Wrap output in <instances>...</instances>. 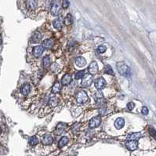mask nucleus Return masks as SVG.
I'll return each instance as SVG.
<instances>
[{
    "label": "nucleus",
    "instance_id": "2",
    "mask_svg": "<svg viewBox=\"0 0 156 156\" xmlns=\"http://www.w3.org/2000/svg\"><path fill=\"white\" fill-rule=\"evenodd\" d=\"M76 102L78 104H85L86 102H88L89 100V97L87 95V93L83 91V90H80L78 92V93L76 94Z\"/></svg>",
    "mask_w": 156,
    "mask_h": 156
},
{
    "label": "nucleus",
    "instance_id": "13",
    "mask_svg": "<svg viewBox=\"0 0 156 156\" xmlns=\"http://www.w3.org/2000/svg\"><path fill=\"white\" fill-rule=\"evenodd\" d=\"M114 125L116 129H121L125 125V120L123 118H118L114 122Z\"/></svg>",
    "mask_w": 156,
    "mask_h": 156
},
{
    "label": "nucleus",
    "instance_id": "9",
    "mask_svg": "<svg viewBox=\"0 0 156 156\" xmlns=\"http://www.w3.org/2000/svg\"><path fill=\"white\" fill-rule=\"evenodd\" d=\"M88 71L90 75H95L98 71V65L96 61H93L90 63L88 68Z\"/></svg>",
    "mask_w": 156,
    "mask_h": 156
},
{
    "label": "nucleus",
    "instance_id": "18",
    "mask_svg": "<svg viewBox=\"0 0 156 156\" xmlns=\"http://www.w3.org/2000/svg\"><path fill=\"white\" fill-rule=\"evenodd\" d=\"M140 137H141L140 133H130L129 135H128L127 140H136V141H137Z\"/></svg>",
    "mask_w": 156,
    "mask_h": 156
},
{
    "label": "nucleus",
    "instance_id": "35",
    "mask_svg": "<svg viewBox=\"0 0 156 156\" xmlns=\"http://www.w3.org/2000/svg\"><path fill=\"white\" fill-rule=\"evenodd\" d=\"M1 42H2V40H1V37H0V43H1Z\"/></svg>",
    "mask_w": 156,
    "mask_h": 156
},
{
    "label": "nucleus",
    "instance_id": "4",
    "mask_svg": "<svg viewBox=\"0 0 156 156\" xmlns=\"http://www.w3.org/2000/svg\"><path fill=\"white\" fill-rule=\"evenodd\" d=\"M101 123V117L100 115L98 116H96L94 118H93L90 121H89V126L90 129H94V128H97L98 127Z\"/></svg>",
    "mask_w": 156,
    "mask_h": 156
},
{
    "label": "nucleus",
    "instance_id": "15",
    "mask_svg": "<svg viewBox=\"0 0 156 156\" xmlns=\"http://www.w3.org/2000/svg\"><path fill=\"white\" fill-rule=\"evenodd\" d=\"M21 94L24 95V96L28 95V94L30 93V92H31V86H30L28 83L24 84L23 86L21 87Z\"/></svg>",
    "mask_w": 156,
    "mask_h": 156
},
{
    "label": "nucleus",
    "instance_id": "32",
    "mask_svg": "<svg viewBox=\"0 0 156 156\" xmlns=\"http://www.w3.org/2000/svg\"><path fill=\"white\" fill-rule=\"evenodd\" d=\"M148 112H149V111H148V108H147V107H142V110H141L142 115H147L148 114Z\"/></svg>",
    "mask_w": 156,
    "mask_h": 156
},
{
    "label": "nucleus",
    "instance_id": "17",
    "mask_svg": "<svg viewBox=\"0 0 156 156\" xmlns=\"http://www.w3.org/2000/svg\"><path fill=\"white\" fill-rule=\"evenodd\" d=\"M75 64L78 67L82 68L86 65V61L84 57H79L75 59Z\"/></svg>",
    "mask_w": 156,
    "mask_h": 156
},
{
    "label": "nucleus",
    "instance_id": "26",
    "mask_svg": "<svg viewBox=\"0 0 156 156\" xmlns=\"http://www.w3.org/2000/svg\"><path fill=\"white\" fill-rule=\"evenodd\" d=\"M29 143L31 146H35L39 143V138L36 136H33L29 139Z\"/></svg>",
    "mask_w": 156,
    "mask_h": 156
},
{
    "label": "nucleus",
    "instance_id": "8",
    "mask_svg": "<svg viewBox=\"0 0 156 156\" xmlns=\"http://www.w3.org/2000/svg\"><path fill=\"white\" fill-rule=\"evenodd\" d=\"M44 52V48L43 47V46H36L35 47H34L32 53L33 56L36 58H39Z\"/></svg>",
    "mask_w": 156,
    "mask_h": 156
},
{
    "label": "nucleus",
    "instance_id": "33",
    "mask_svg": "<svg viewBox=\"0 0 156 156\" xmlns=\"http://www.w3.org/2000/svg\"><path fill=\"white\" fill-rule=\"evenodd\" d=\"M106 107H101L100 109H99V113H100V115H104L105 113H106Z\"/></svg>",
    "mask_w": 156,
    "mask_h": 156
},
{
    "label": "nucleus",
    "instance_id": "11",
    "mask_svg": "<svg viewBox=\"0 0 156 156\" xmlns=\"http://www.w3.org/2000/svg\"><path fill=\"white\" fill-rule=\"evenodd\" d=\"M53 142V137L50 134H46L43 136L42 143L43 145H50Z\"/></svg>",
    "mask_w": 156,
    "mask_h": 156
},
{
    "label": "nucleus",
    "instance_id": "3",
    "mask_svg": "<svg viewBox=\"0 0 156 156\" xmlns=\"http://www.w3.org/2000/svg\"><path fill=\"white\" fill-rule=\"evenodd\" d=\"M50 12H51L53 16H58L61 14V4L58 0L57 1H55L53 3V5L51 7Z\"/></svg>",
    "mask_w": 156,
    "mask_h": 156
},
{
    "label": "nucleus",
    "instance_id": "7",
    "mask_svg": "<svg viewBox=\"0 0 156 156\" xmlns=\"http://www.w3.org/2000/svg\"><path fill=\"white\" fill-rule=\"evenodd\" d=\"M53 27L57 29V30H61L64 25V19L62 17H59L58 18H57L56 20H54L53 23Z\"/></svg>",
    "mask_w": 156,
    "mask_h": 156
},
{
    "label": "nucleus",
    "instance_id": "14",
    "mask_svg": "<svg viewBox=\"0 0 156 156\" xmlns=\"http://www.w3.org/2000/svg\"><path fill=\"white\" fill-rule=\"evenodd\" d=\"M71 82V75L69 74V73L65 74L63 76L62 79H61V84L64 85V86H67V85L70 84Z\"/></svg>",
    "mask_w": 156,
    "mask_h": 156
},
{
    "label": "nucleus",
    "instance_id": "6",
    "mask_svg": "<svg viewBox=\"0 0 156 156\" xmlns=\"http://www.w3.org/2000/svg\"><path fill=\"white\" fill-rule=\"evenodd\" d=\"M106 80L103 78V77H100L98 79H97L95 80V82H94V85H95V87L98 89V90H100L102 89H104L106 86Z\"/></svg>",
    "mask_w": 156,
    "mask_h": 156
},
{
    "label": "nucleus",
    "instance_id": "31",
    "mask_svg": "<svg viewBox=\"0 0 156 156\" xmlns=\"http://www.w3.org/2000/svg\"><path fill=\"white\" fill-rule=\"evenodd\" d=\"M134 107H135V103H133V102H129L127 104V108L129 110H133Z\"/></svg>",
    "mask_w": 156,
    "mask_h": 156
},
{
    "label": "nucleus",
    "instance_id": "12",
    "mask_svg": "<svg viewBox=\"0 0 156 156\" xmlns=\"http://www.w3.org/2000/svg\"><path fill=\"white\" fill-rule=\"evenodd\" d=\"M126 147L129 151H135L138 147V142L136 140H128V142L125 143Z\"/></svg>",
    "mask_w": 156,
    "mask_h": 156
},
{
    "label": "nucleus",
    "instance_id": "16",
    "mask_svg": "<svg viewBox=\"0 0 156 156\" xmlns=\"http://www.w3.org/2000/svg\"><path fill=\"white\" fill-rule=\"evenodd\" d=\"M54 45V40L51 39H46L45 41H43V47L44 49H50L53 47V46Z\"/></svg>",
    "mask_w": 156,
    "mask_h": 156
},
{
    "label": "nucleus",
    "instance_id": "27",
    "mask_svg": "<svg viewBox=\"0 0 156 156\" xmlns=\"http://www.w3.org/2000/svg\"><path fill=\"white\" fill-rule=\"evenodd\" d=\"M104 72H105L106 74H107V75H115V73H114V71H113V69H112V68H111L109 64H107V65L105 66V68H104Z\"/></svg>",
    "mask_w": 156,
    "mask_h": 156
},
{
    "label": "nucleus",
    "instance_id": "34",
    "mask_svg": "<svg viewBox=\"0 0 156 156\" xmlns=\"http://www.w3.org/2000/svg\"><path fill=\"white\" fill-rule=\"evenodd\" d=\"M156 132H155V129L154 128H151L150 129V134L154 136V138H156Z\"/></svg>",
    "mask_w": 156,
    "mask_h": 156
},
{
    "label": "nucleus",
    "instance_id": "28",
    "mask_svg": "<svg viewBox=\"0 0 156 156\" xmlns=\"http://www.w3.org/2000/svg\"><path fill=\"white\" fill-rule=\"evenodd\" d=\"M85 71H79L75 73V79H82L85 75Z\"/></svg>",
    "mask_w": 156,
    "mask_h": 156
},
{
    "label": "nucleus",
    "instance_id": "21",
    "mask_svg": "<svg viewBox=\"0 0 156 156\" xmlns=\"http://www.w3.org/2000/svg\"><path fill=\"white\" fill-rule=\"evenodd\" d=\"M59 104V99L57 97H52L49 100V105L50 107H55L58 105Z\"/></svg>",
    "mask_w": 156,
    "mask_h": 156
},
{
    "label": "nucleus",
    "instance_id": "30",
    "mask_svg": "<svg viewBox=\"0 0 156 156\" xmlns=\"http://www.w3.org/2000/svg\"><path fill=\"white\" fill-rule=\"evenodd\" d=\"M69 2H68V0H63L62 1V4H61V7L63 9H68L69 7Z\"/></svg>",
    "mask_w": 156,
    "mask_h": 156
},
{
    "label": "nucleus",
    "instance_id": "20",
    "mask_svg": "<svg viewBox=\"0 0 156 156\" xmlns=\"http://www.w3.org/2000/svg\"><path fill=\"white\" fill-rule=\"evenodd\" d=\"M61 87H62L61 83L57 82H55L54 85L53 86L52 89H51V92H52L53 93H59V92L61 90Z\"/></svg>",
    "mask_w": 156,
    "mask_h": 156
},
{
    "label": "nucleus",
    "instance_id": "29",
    "mask_svg": "<svg viewBox=\"0 0 156 156\" xmlns=\"http://www.w3.org/2000/svg\"><path fill=\"white\" fill-rule=\"evenodd\" d=\"M107 50V46H104V45H101V46H99L98 48H97V51L100 53H104V52H106Z\"/></svg>",
    "mask_w": 156,
    "mask_h": 156
},
{
    "label": "nucleus",
    "instance_id": "10",
    "mask_svg": "<svg viewBox=\"0 0 156 156\" xmlns=\"http://www.w3.org/2000/svg\"><path fill=\"white\" fill-rule=\"evenodd\" d=\"M26 7L30 10H35L38 7V1L37 0H27Z\"/></svg>",
    "mask_w": 156,
    "mask_h": 156
},
{
    "label": "nucleus",
    "instance_id": "1",
    "mask_svg": "<svg viewBox=\"0 0 156 156\" xmlns=\"http://www.w3.org/2000/svg\"><path fill=\"white\" fill-rule=\"evenodd\" d=\"M116 68H117V70H118V71L120 75L125 76V77H127L130 75V68H129V66L125 62L117 63Z\"/></svg>",
    "mask_w": 156,
    "mask_h": 156
},
{
    "label": "nucleus",
    "instance_id": "25",
    "mask_svg": "<svg viewBox=\"0 0 156 156\" xmlns=\"http://www.w3.org/2000/svg\"><path fill=\"white\" fill-rule=\"evenodd\" d=\"M93 97H94V99H96V100H97V103H99L100 100H103V98H104V96H103V93L100 91V90H98L97 92H96L95 93H94V96H93Z\"/></svg>",
    "mask_w": 156,
    "mask_h": 156
},
{
    "label": "nucleus",
    "instance_id": "5",
    "mask_svg": "<svg viewBox=\"0 0 156 156\" xmlns=\"http://www.w3.org/2000/svg\"><path fill=\"white\" fill-rule=\"evenodd\" d=\"M92 82H93V78H92L91 75H84V77L82 78V80L81 82V86L82 87H89L91 86Z\"/></svg>",
    "mask_w": 156,
    "mask_h": 156
},
{
    "label": "nucleus",
    "instance_id": "22",
    "mask_svg": "<svg viewBox=\"0 0 156 156\" xmlns=\"http://www.w3.org/2000/svg\"><path fill=\"white\" fill-rule=\"evenodd\" d=\"M72 22H73V17H72L71 14H68L67 16L65 17L64 20V25H67V26H69V25H71L72 24Z\"/></svg>",
    "mask_w": 156,
    "mask_h": 156
},
{
    "label": "nucleus",
    "instance_id": "23",
    "mask_svg": "<svg viewBox=\"0 0 156 156\" xmlns=\"http://www.w3.org/2000/svg\"><path fill=\"white\" fill-rule=\"evenodd\" d=\"M51 65V58L50 56H46L43 59V66L44 68H48Z\"/></svg>",
    "mask_w": 156,
    "mask_h": 156
},
{
    "label": "nucleus",
    "instance_id": "24",
    "mask_svg": "<svg viewBox=\"0 0 156 156\" xmlns=\"http://www.w3.org/2000/svg\"><path fill=\"white\" fill-rule=\"evenodd\" d=\"M69 140L67 136H63L61 138V140L58 142V146L59 147H63L64 146H65L68 143Z\"/></svg>",
    "mask_w": 156,
    "mask_h": 156
},
{
    "label": "nucleus",
    "instance_id": "19",
    "mask_svg": "<svg viewBox=\"0 0 156 156\" xmlns=\"http://www.w3.org/2000/svg\"><path fill=\"white\" fill-rule=\"evenodd\" d=\"M41 39H42V35H41V33L40 32H35L34 34H33V35H32V39H31V42L32 43H39L40 40H41Z\"/></svg>",
    "mask_w": 156,
    "mask_h": 156
}]
</instances>
